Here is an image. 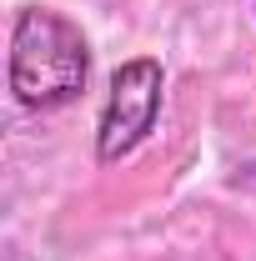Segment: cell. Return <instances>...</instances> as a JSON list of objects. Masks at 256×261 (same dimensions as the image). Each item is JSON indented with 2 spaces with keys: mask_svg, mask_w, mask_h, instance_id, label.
I'll list each match as a JSON object with an SVG mask.
<instances>
[{
  "mask_svg": "<svg viewBox=\"0 0 256 261\" xmlns=\"http://www.w3.org/2000/svg\"><path fill=\"white\" fill-rule=\"evenodd\" d=\"M161 100H166V70L151 56L121 61L111 75V91L100 106V126H96V156L106 166L126 161L146 146V136L161 121Z\"/></svg>",
  "mask_w": 256,
  "mask_h": 261,
  "instance_id": "obj_2",
  "label": "cell"
},
{
  "mask_svg": "<svg viewBox=\"0 0 256 261\" xmlns=\"http://www.w3.org/2000/svg\"><path fill=\"white\" fill-rule=\"evenodd\" d=\"M10 96L25 111H65L91 86V40L75 20L50 5H25L10 25V61H5Z\"/></svg>",
  "mask_w": 256,
  "mask_h": 261,
  "instance_id": "obj_1",
  "label": "cell"
}]
</instances>
